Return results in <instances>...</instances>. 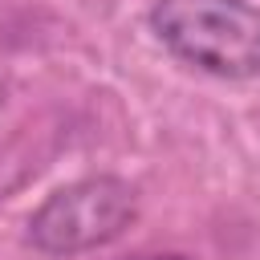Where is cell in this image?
<instances>
[{
	"label": "cell",
	"instance_id": "6da1fadb",
	"mask_svg": "<svg viewBox=\"0 0 260 260\" xmlns=\"http://www.w3.org/2000/svg\"><path fill=\"white\" fill-rule=\"evenodd\" d=\"M150 28L203 73L260 77V8L248 0H154Z\"/></svg>",
	"mask_w": 260,
	"mask_h": 260
},
{
	"label": "cell",
	"instance_id": "7a4b0ae2",
	"mask_svg": "<svg viewBox=\"0 0 260 260\" xmlns=\"http://www.w3.org/2000/svg\"><path fill=\"white\" fill-rule=\"evenodd\" d=\"M138 211L134 187L114 175L77 179L53 191L28 215V240L45 256H77L98 244L118 240Z\"/></svg>",
	"mask_w": 260,
	"mask_h": 260
},
{
	"label": "cell",
	"instance_id": "3957f363",
	"mask_svg": "<svg viewBox=\"0 0 260 260\" xmlns=\"http://www.w3.org/2000/svg\"><path fill=\"white\" fill-rule=\"evenodd\" d=\"M134 260H187V256H134Z\"/></svg>",
	"mask_w": 260,
	"mask_h": 260
},
{
	"label": "cell",
	"instance_id": "277c9868",
	"mask_svg": "<svg viewBox=\"0 0 260 260\" xmlns=\"http://www.w3.org/2000/svg\"><path fill=\"white\" fill-rule=\"evenodd\" d=\"M0 106H4V81H0Z\"/></svg>",
	"mask_w": 260,
	"mask_h": 260
}]
</instances>
